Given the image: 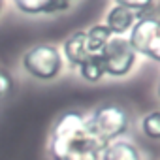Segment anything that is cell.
<instances>
[{
  "label": "cell",
  "instance_id": "9c48e42d",
  "mask_svg": "<svg viewBox=\"0 0 160 160\" xmlns=\"http://www.w3.org/2000/svg\"><path fill=\"white\" fill-rule=\"evenodd\" d=\"M102 160H141V152L134 143L117 139L106 145L102 152Z\"/></svg>",
  "mask_w": 160,
  "mask_h": 160
},
{
  "label": "cell",
  "instance_id": "3957f363",
  "mask_svg": "<svg viewBox=\"0 0 160 160\" xmlns=\"http://www.w3.org/2000/svg\"><path fill=\"white\" fill-rule=\"evenodd\" d=\"M62 55L51 43H38L23 55L25 72L40 81H53L62 72Z\"/></svg>",
  "mask_w": 160,
  "mask_h": 160
},
{
  "label": "cell",
  "instance_id": "2e32d148",
  "mask_svg": "<svg viewBox=\"0 0 160 160\" xmlns=\"http://www.w3.org/2000/svg\"><path fill=\"white\" fill-rule=\"evenodd\" d=\"M156 96H158V100H160V79H158V83H156Z\"/></svg>",
  "mask_w": 160,
  "mask_h": 160
},
{
  "label": "cell",
  "instance_id": "5bb4252c",
  "mask_svg": "<svg viewBox=\"0 0 160 160\" xmlns=\"http://www.w3.org/2000/svg\"><path fill=\"white\" fill-rule=\"evenodd\" d=\"M13 91V79L6 70H0V100L10 96Z\"/></svg>",
  "mask_w": 160,
  "mask_h": 160
},
{
  "label": "cell",
  "instance_id": "e0dca14e",
  "mask_svg": "<svg viewBox=\"0 0 160 160\" xmlns=\"http://www.w3.org/2000/svg\"><path fill=\"white\" fill-rule=\"evenodd\" d=\"M2 4H4V0H0V10H2Z\"/></svg>",
  "mask_w": 160,
  "mask_h": 160
},
{
  "label": "cell",
  "instance_id": "4fadbf2b",
  "mask_svg": "<svg viewBox=\"0 0 160 160\" xmlns=\"http://www.w3.org/2000/svg\"><path fill=\"white\" fill-rule=\"evenodd\" d=\"M113 2H115V6H122V8L136 12L139 15L154 6V0H113Z\"/></svg>",
  "mask_w": 160,
  "mask_h": 160
},
{
  "label": "cell",
  "instance_id": "8fae6325",
  "mask_svg": "<svg viewBox=\"0 0 160 160\" xmlns=\"http://www.w3.org/2000/svg\"><path fill=\"white\" fill-rule=\"evenodd\" d=\"M77 70H79V75L87 83H98L106 77V70H104V62L100 55H89Z\"/></svg>",
  "mask_w": 160,
  "mask_h": 160
},
{
  "label": "cell",
  "instance_id": "5b68a950",
  "mask_svg": "<svg viewBox=\"0 0 160 160\" xmlns=\"http://www.w3.org/2000/svg\"><path fill=\"white\" fill-rule=\"evenodd\" d=\"M128 43L136 55H143L160 64V21L154 17H139L130 30Z\"/></svg>",
  "mask_w": 160,
  "mask_h": 160
},
{
  "label": "cell",
  "instance_id": "7a4b0ae2",
  "mask_svg": "<svg viewBox=\"0 0 160 160\" xmlns=\"http://www.w3.org/2000/svg\"><path fill=\"white\" fill-rule=\"evenodd\" d=\"M91 134L102 143H111L122 138L130 128V115L119 104H102L87 119Z\"/></svg>",
  "mask_w": 160,
  "mask_h": 160
},
{
  "label": "cell",
  "instance_id": "6da1fadb",
  "mask_svg": "<svg viewBox=\"0 0 160 160\" xmlns=\"http://www.w3.org/2000/svg\"><path fill=\"white\" fill-rule=\"evenodd\" d=\"M108 143L96 139L89 126L87 119L79 111H66L62 113L51 130V145L49 151L55 160L64 158L73 152L83 151H104Z\"/></svg>",
  "mask_w": 160,
  "mask_h": 160
},
{
  "label": "cell",
  "instance_id": "8992f818",
  "mask_svg": "<svg viewBox=\"0 0 160 160\" xmlns=\"http://www.w3.org/2000/svg\"><path fill=\"white\" fill-rule=\"evenodd\" d=\"M13 4L25 15H51L70 8L66 0H13Z\"/></svg>",
  "mask_w": 160,
  "mask_h": 160
},
{
  "label": "cell",
  "instance_id": "30bf717a",
  "mask_svg": "<svg viewBox=\"0 0 160 160\" xmlns=\"http://www.w3.org/2000/svg\"><path fill=\"white\" fill-rule=\"evenodd\" d=\"M111 38L113 34L106 25H92L89 30H85V43H87L89 55H100Z\"/></svg>",
  "mask_w": 160,
  "mask_h": 160
},
{
  "label": "cell",
  "instance_id": "ac0fdd59",
  "mask_svg": "<svg viewBox=\"0 0 160 160\" xmlns=\"http://www.w3.org/2000/svg\"><path fill=\"white\" fill-rule=\"evenodd\" d=\"M66 2H70V4H72V2H73V0H66Z\"/></svg>",
  "mask_w": 160,
  "mask_h": 160
},
{
  "label": "cell",
  "instance_id": "277c9868",
  "mask_svg": "<svg viewBox=\"0 0 160 160\" xmlns=\"http://www.w3.org/2000/svg\"><path fill=\"white\" fill-rule=\"evenodd\" d=\"M108 77H126L138 64V55L124 36H113L100 53Z\"/></svg>",
  "mask_w": 160,
  "mask_h": 160
},
{
  "label": "cell",
  "instance_id": "ba28073f",
  "mask_svg": "<svg viewBox=\"0 0 160 160\" xmlns=\"http://www.w3.org/2000/svg\"><path fill=\"white\" fill-rule=\"evenodd\" d=\"M62 55L72 68H79L81 62L89 57L87 43H85V30H77L68 36L62 43Z\"/></svg>",
  "mask_w": 160,
  "mask_h": 160
},
{
  "label": "cell",
  "instance_id": "7c38bea8",
  "mask_svg": "<svg viewBox=\"0 0 160 160\" xmlns=\"http://www.w3.org/2000/svg\"><path fill=\"white\" fill-rule=\"evenodd\" d=\"M141 132L145 138L160 141V111H149L141 119Z\"/></svg>",
  "mask_w": 160,
  "mask_h": 160
},
{
  "label": "cell",
  "instance_id": "9a60e30c",
  "mask_svg": "<svg viewBox=\"0 0 160 160\" xmlns=\"http://www.w3.org/2000/svg\"><path fill=\"white\" fill-rule=\"evenodd\" d=\"M102 152L104 151H83V152L68 154V156L58 158V160H102Z\"/></svg>",
  "mask_w": 160,
  "mask_h": 160
},
{
  "label": "cell",
  "instance_id": "52a82bcc",
  "mask_svg": "<svg viewBox=\"0 0 160 160\" xmlns=\"http://www.w3.org/2000/svg\"><path fill=\"white\" fill-rule=\"evenodd\" d=\"M139 17H141L139 13L130 12V10H126L122 6H113L108 12V15H106V23L104 25L109 28V32L113 36H122V34L132 30V27L136 25V21Z\"/></svg>",
  "mask_w": 160,
  "mask_h": 160
}]
</instances>
